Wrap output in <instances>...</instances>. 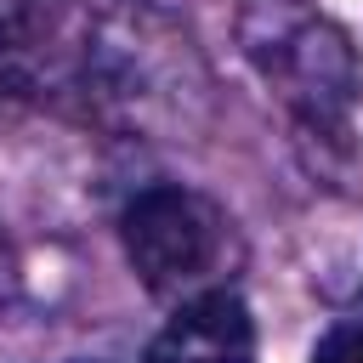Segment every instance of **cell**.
Returning a JSON list of instances; mask_svg holds the SVG:
<instances>
[{
    "label": "cell",
    "instance_id": "6da1fadb",
    "mask_svg": "<svg viewBox=\"0 0 363 363\" xmlns=\"http://www.w3.org/2000/svg\"><path fill=\"white\" fill-rule=\"evenodd\" d=\"M119 238H125L136 278L153 295L187 301L199 289H216V272L227 255V221L204 193L182 182L142 187L119 216Z\"/></svg>",
    "mask_w": 363,
    "mask_h": 363
},
{
    "label": "cell",
    "instance_id": "7a4b0ae2",
    "mask_svg": "<svg viewBox=\"0 0 363 363\" xmlns=\"http://www.w3.org/2000/svg\"><path fill=\"white\" fill-rule=\"evenodd\" d=\"M147 363H255V318L244 295L216 284L176 301L147 346Z\"/></svg>",
    "mask_w": 363,
    "mask_h": 363
},
{
    "label": "cell",
    "instance_id": "3957f363",
    "mask_svg": "<svg viewBox=\"0 0 363 363\" xmlns=\"http://www.w3.org/2000/svg\"><path fill=\"white\" fill-rule=\"evenodd\" d=\"M272 74H278L284 96L301 108V119L318 125V130L340 125L346 108H352V91H357V79H352V51H346V40H340L335 28H323V23H301L295 34H278Z\"/></svg>",
    "mask_w": 363,
    "mask_h": 363
},
{
    "label": "cell",
    "instance_id": "277c9868",
    "mask_svg": "<svg viewBox=\"0 0 363 363\" xmlns=\"http://www.w3.org/2000/svg\"><path fill=\"white\" fill-rule=\"evenodd\" d=\"M45 68V17L40 0H0V108L28 96Z\"/></svg>",
    "mask_w": 363,
    "mask_h": 363
},
{
    "label": "cell",
    "instance_id": "5b68a950",
    "mask_svg": "<svg viewBox=\"0 0 363 363\" xmlns=\"http://www.w3.org/2000/svg\"><path fill=\"white\" fill-rule=\"evenodd\" d=\"M312 363H363V318L335 323V329L312 346Z\"/></svg>",
    "mask_w": 363,
    "mask_h": 363
},
{
    "label": "cell",
    "instance_id": "8992f818",
    "mask_svg": "<svg viewBox=\"0 0 363 363\" xmlns=\"http://www.w3.org/2000/svg\"><path fill=\"white\" fill-rule=\"evenodd\" d=\"M17 278H23V267H17V250H11V238L0 233V312L17 301Z\"/></svg>",
    "mask_w": 363,
    "mask_h": 363
}]
</instances>
